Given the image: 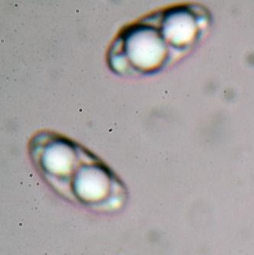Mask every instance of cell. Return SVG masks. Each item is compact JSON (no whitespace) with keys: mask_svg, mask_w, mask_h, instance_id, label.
I'll list each match as a JSON object with an SVG mask.
<instances>
[{"mask_svg":"<svg viewBox=\"0 0 254 255\" xmlns=\"http://www.w3.org/2000/svg\"><path fill=\"white\" fill-rule=\"evenodd\" d=\"M128 51L137 67L146 71H153L163 65L168 54L163 34L151 28L137 30V34L130 36Z\"/></svg>","mask_w":254,"mask_h":255,"instance_id":"3957f363","label":"cell"},{"mask_svg":"<svg viewBox=\"0 0 254 255\" xmlns=\"http://www.w3.org/2000/svg\"><path fill=\"white\" fill-rule=\"evenodd\" d=\"M39 169L59 194L85 207L115 211L126 200V189L114 173L67 139L44 153Z\"/></svg>","mask_w":254,"mask_h":255,"instance_id":"6da1fadb","label":"cell"},{"mask_svg":"<svg viewBox=\"0 0 254 255\" xmlns=\"http://www.w3.org/2000/svg\"><path fill=\"white\" fill-rule=\"evenodd\" d=\"M160 32L163 38L178 49H186L196 41L202 27L199 15L188 6L169 10L162 20Z\"/></svg>","mask_w":254,"mask_h":255,"instance_id":"7a4b0ae2","label":"cell"}]
</instances>
